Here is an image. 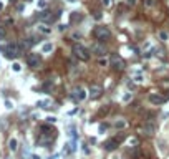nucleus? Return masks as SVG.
<instances>
[{"label":"nucleus","instance_id":"obj_1","mask_svg":"<svg viewBox=\"0 0 169 159\" xmlns=\"http://www.w3.org/2000/svg\"><path fill=\"white\" fill-rule=\"evenodd\" d=\"M93 35L96 40H100V42H106V40H110L111 38V32H110V28L101 25V27H96L93 30Z\"/></svg>","mask_w":169,"mask_h":159},{"label":"nucleus","instance_id":"obj_2","mask_svg":"<svg viewBox=\"0 0 169 159\" xmlns=\"http://www.w3.org/2000/svg\"><path fill=\"white\" fill-rule=\"evenodd\" d=\"M73 53H75L76 58H80V60H83V61H88L90 60V51L83 47V45H75L73 47Z\"/></svg>","mask_w":169,"mask_h":159},{"label":"nucleus","instance_id":"obj_3","mask_svg":"<svg viewBox=\"0 0 169 159\" xmlns=\"http://www.w3.org/2000/svg\"><path fill=\"white\" fill-rule=\"evenodd\" d=\"M18 53H20V47L15 45V43H8V45L5 47V56H7V58H15Z\"/></svg>","mask_w":169,"mask_h":159},{"label":"nucleus","instance_id":"obj_4","mask_svg":"<svg viewBox=\"0 0 169 159\" xmlns=\"http://www.w3.org/2000/svg\"><path fill=\"white\" fill-rule=\"evenodd\" d=\"M27 63H28V66H32V68H38V65H40V55H37V53L27 55Z\"/></svg>","mask_w":169,"mask_h":159},{"label":"nucleus","instance_id":"obj_5","mask_svg":"<svg viewBox=\"0 0 169 159\" xmlns=\"http://www.w3.org/2000/svg\"><path fill=\"white\" fill-rule=\"evenodd\" d=\"M91 53L96 56H104L106 55V48H104L103 43H94L93 47H91Z\"/></svg>","mask_w":169,"mask_h":159},{"label":"nucleus","instance_id":"obj_6","mask_svg":"<svg viewBox=\"0 0 169 159\" xmlns=\"http://www.w3.org/2000/svg\"><path fill=\"white\" fill-rule=\"evenodd\" d=\"M143 133L146 134V136H152L154 133H156V124L152 121H148L143 124Z\"/></svg>","mask_w":169,"mask_h":159},{"label":"nucleus","instance_id":"obj_7","mask_svg":"<svg viewBox=\"0 0 169 159\" xmlns=\"http://www.w3.org/2000/svg\"><path fill=\"white\" fill-rule=\"evenodd\" d=\"M111 65H113V68L114 70H118V71H121L123 68H124V61H123L121 58L118 55H113V58H111Z\"/></svg>","mask_w":169,"mask_h":159},{"label":"nucleus","instance_id":"obj_8","mask_svg":"<svg viewBox=\"0 0 169 159\" xmlns=\"http://www.w3.org/2000/svg\"><path fill=\"white\" fill-rule=\"evenodd\" d=\"M166 96H161V94H149V101L152 104H162V103H166Z\"/></svg>","mask_w":169,"mask_h":159},{"label":"nucleus","instance_id":"obj_9","mask_svg":"<svg viewBox=\"0 0 169 159\" xmlns=\"http://www.w3.org/2000/svg\"><path fill=\"white\" fill-rule=\"evenodd\" d=\"M118 144H119V141H118V139H108L103 144V148L106 151H114L116 148H118Z\"/></svg>","mask_w":169,"mask_h":159},{"label":"nucleus","instance_id":"obj_10","mask_svg":"<svg viewBox=\"0 0 169 159\" xmlns=\"http://www.w3.org/2000/svg\"><path fill=\"white\" fill-rule=\"evenodd\" d=\"M101 93H103V88H101V86H98V84H91V86H90V96H91V98H98Z\"/></svg>","mask_w":169,"mask_h":159},{"label":"nucleus","instance_id":"obj_11","mask_svg":"<svg viewBox=\"0 0 169 159\" xmlns=\"http://www.w3.org/2000/svg\"><path fill=\"white\" fill-rule=\"evenodd\" d=\"M73 98H75V101H83L84 98H86V93H84L83 88H75V91H73Z\"/></svg>","mask_w":169,"mask_h":159},{"label":"nucleus","instance_id":"obj_12","mask_svg":"<svg viewBox=\"0 0 169 159\" xmlns=\"http://www.w3.org/2000/svg\"><path fill=\"white\" fill-rule=\"evenodd\" d=\"M40 20H43V22H50V20H53V17H51V13H50V12L45 10V12H42V13H40Z\"/></svg>","mask_w":169,"mask_h":159},{"label":"nucleus","instance_id":"obj_13","mask_svg":"<svg viewBox=\"0 0 169 159\" xmlns=\"http://www.w3.org/2000/svg\"><path fill=\"white\" fill-rule=\"evenodd\" d=\"M38 30H40L43 35H50V33H51V28L47 27V25H40V27H38Z\"/></svg>","mask_w":169,"mask_h":159},{"label":"nucleus","instance_id":"obj_14","mask_svg":"<svg viewBox=\"0 0 169 159\" xmlns=\"http://www.w3.org/2000/svg\"><path fill=\"white\" fill-rule=\"evenodd\" d=\"M158 35H159V40H161V42H168V38H169L168 32H164V30H161V32H159V33H158Z\"/></svg>","mask_w":169,"mask_h":159},{"label":"nucleus","instance_id":"obj_15","mask_svg":"<svg viewBox=\"0 0 169 159\" xmlns=\"http://www.w3.org/2000/svg\"><path fill=\"white\" fill-rule=\"evenodd\" d=\"M8 148H10V151H17V139H10L8 141Z\"/></svg>","mask_w":169,"mask_h":159},{"label":"nucleus","instance_id":"obj_16","mask_svg":"<svg viewBox=\"0 0 169 159\" xmlns=\"http://www.w3.org/2000/svg\"><path fill=\"white\" fill-rule=\"evenodd\" d=\"M51 50H53V45H51V43H45V45H43V51H45V53L51 51Z\"/></svg>","mask_w":169,"mask_h":159},{"label":"nucleus","instance_id":"obj_17","mask_svg":"<svg viewBox=\"0 0 169 159\" xmlns=\"http://www.w3.org/2000/svg\"><path fill=\"white\" fill-rule=\"evenodd\" d=\"M114 126H116V128H119V129H123V128L126 126V121H116V123H114Z\"/></svg>","mask_w":169,"mask_h":159},{"label":"nucleus","instance_id":"obj_18","mask_svg":"<svg viewBox=\"0 0 169 159\" xmlns=\"http://www.w3.org/2000/svg\"><path fill=\"white\" fill-rule=\"evenodd\" d=\"M5 33H7V32H5V27H2V25H0V40H3V38H5Z\"/></svg>","mask_w":169,"mask_h":159},{"label":"nucleus","instance_id":"obj_19","mask_svg":"<svg viewBox=\"0 0 169 159\" xmlns=\"http://www.w3.org/2000/svg\"><path fill=\"white\" fill-rule=\"evenodd\" d=\"M12 70H13V71H20V70H22L20 63H13V65H12Z\"/></svg>","mask_w":169,"mask_h":159},{"label":"nucleus","instance_id":"obj_20","mask_svg":"<svg viewBox=\"0 0 169 159\" xmlns=\"http://www.w3.org/2000/svg\"><path fill=\"white\" fill-rule=\"evenodd\" d=\"M38 7H40V8H45V7H47V2H45V0H38Z\"/></svg>","mask_w":169,"mask_h":159},{"label":"nucleus","instance_id":"obj_21","mask_svg":"<svg viewBox=\"0 0 169 159\" xmlns=\"http://www.w3.org/2000/svg\"><path fill=\"white\" fill-rule=\"evenodd\" d=\"M144 5H146V7H152V5H154V0H144Z\"/></svg>","mask_w":169,"mask_h":159},{"label":"nucleus","instance_id":"obj_22","mask_svg":"<svg viewBox=\"0 0 169 159\" xmlns=\"http://www.w3.org/2000/svg\"><path fill=\"white\" fill-rule=\"evenodd\" d=\"M94 18H96V20L101 18V12H100V10H94Z\"/></svg>","mask_w":169,"mask_h":159},{"label":"nucleus","instance_id":"obj_23","mask_svg":"<svg viewBox=\"0 0 169 159\" xmlns=\"http://www.w3.org/2000/svg\"><path fill=\"white\" fill-rule=\"evenodd\" d=\"M106 65H108V60H106V58H104V60L101 58V60H100V66H106Z\"/></svg>","mask_w":169,"mask_h":159},{"label":"nucleus","instance_id":"obj_24","mask_svg":"<svg viewBox=\"0 0 169 159\" xmlns=\"http://www.w3.org/2000/svg\"><path fill=\"white\" fill-rule=\"evenodd\" d=\"M5 108H7V109H12V108H13V104L10 103V101H5Z\"/></svg>","mask_w":169,"mask_h":159},{"label":"nucleus","instance_id":"obj_25","mask_svg":"<svg viewBox=\"0 0 169 159\" xmlns=\"http://www.w3.org/2000/svg\"><path fill=\"white\" fill-rule=\"evenodd\" d=\"M101 3H103L104 7H110V3H111V0H101Z\"/></svg>","mask_w":169,"mask_h":159},{"label":"nucleus","instance_id":"obj_26","mask_svg":"<svg viewBox=\"0 0 169 159\" xmlns=\"http://www.w3.org/2000/svg\"><path fill=\"white\" fill-rule=\"evenodd\" d=\"M136 3V0H126V5H129V7H133Z\"/></svg>","mask_w":169,"mask_h":159},{"label":"nucleus","instance_id":"obj_27","mask_svg":"<svg viewBox=\"0 0 169 159\" xmlns=\"http://www.w3.org/2000/svg\"><path fill=\"white\" fill-rule=\"evenodd\" d=\"M106 131V124H101V126H100V133H104Z\"/></svg>","mask_w":169,"mask_h":159},{"label":"nucleus","instance_id":"obj_28","mask_svg":"<svg viewBox=\"0 0 169 159\" xmlns=\"http://www.w3.org/2000/svg\"><path fill=\"white\" fill-rule=\"evenodd\" d=\"M47 121H48V123H55V121H56V118H53V116H50V118H47Z\"/></svg>","mask_w":169,"mask_h":159},{"label":"nucleus","instance_id":"obj_29","mask_svg":"<svg viewBox=\"0 0 169 159\" xmlns=\"http://www.w3.org/2000/svg\"><path fill=\"white\" fill-rule=\"evenodd\" d=\"M129 144H138V139H136V138H131V139H129Z\"/></svg>","mask_w":169,"mask_h":159},{"label":"nucleus","instance_id":"obj_30","mask_svg":"<svg viewBox=\"0 0 169 159\" xmlns=\"http://www.w3.org/2000/svg\"><path fill=\"white\" fill-rule=\"evenodd\" d=\"M83 151H84V152H86V154L90 152V149H88V146H86V144H83Z\"/></svg>","mask_w":169,"mask_h":159},{"label":"nucleus","instance_id":"obj_31","mask_svg":"<svg viewBox=\"0 0 169 159\" xmlns=\"http://www.w3.org/2000/svg\"><path fill=\"white\" fill-rule=\"evenodd\" d=\"M129 98H131V94H129V93L124 94V101H129Z\"/></svg>","mask_w":169,"mask_h":159},{"label":"nucleus","instance_id":"obj_32","mask_svg":"<svg viewBox=\"0 0 169 159\" xmlns=\"http://www.w3.org/2000/svg\"><path fill=\"white\" fill-rule=\"evenodd\" d=\"M32 159H40V158H38V156H32Z\"/></svg>","mask_w":169,"mask_h":159},{"label":"nucleus","instance_id":"obj_33","mask_svg":"<svg viewBox=\"0 0 169 159\" xmlns=\"http://www.w3.org/2000/svg\"><path fill=\"white\" fill-rule=\"evenodd\" d=\"M2 8H3V3H2V2H0V10H2Z\"/></svg>","mask_w":169,"mask_h":159},{"label":"nucleus","instance_id":"obj_34","mask_svg":"<svg viewBox=\"0 0 169 159\" xmlns=\"http://www.w3.org/2000/svg\"><path fill=\"white\" fill-rule=\"evenodd\" d=\"M68 2H76V0H68Z\"/></svg>","mask_w":169,"mask_h":159}]
</instances>
